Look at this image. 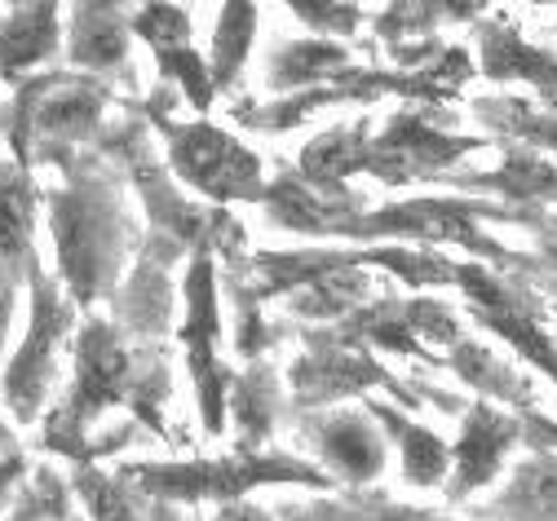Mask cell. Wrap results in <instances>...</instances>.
Segmentation results:
<instances>
[{
	"label": "cell",
	"instance_id": "5",
	"mask_svg": "<svg viewBox=\"0 0 557 521\" xmlns=\"http://www.w3.org/2000/svg\"><path fill=\"white\" fill-rule=\"evenodd\" d=\"M323 437H327L323 446H327L332 460H336L345 473L368 477V473H376V469H381V446H376V437H372L359 420H336Z\"/></svg>",
	"mask_w": 557,
	"mask_h": 521
},
{
	"label": "cell",
	"instance_id": "8",
	"mask_svg": "<svg viewBox=\"0 0 557 521\" xmlns=\"http://www.w3.org/2000/svg\"><path fill=\"white\" fill-rule=\"evenodd\" d=\"M403 460H407V477L416 482V486H434L438 477H443V469H447V451H443V442L434 437V433H425V429H407L403 424Z\"/></svg>",
	"mask_w": 557,
	"mask_h": 521
},
{
	"label": "cell",
	"instance_id": "4",
	"mask_svg": "<svg viewBox=\"0 0 557 521\" xmlns=\"http://www.w3.org/2000/svg\"><path fill=\"white\" fill-rule=\"evenodd\" d=\"M473 182L478 186H496V190H505L513 199H548V195H557V169L548 160H540V156H513L500 173L473 177Z\"/></svg>",
	"mask_w": 557,
	"mask_h": 521
},
{
	"label": "cell",
	"instance_id": "6",
	"mask_svg": "<svg viewBox=\"0 0 557 521\" xmlns=\"http://www.w3.org/2000/svg\"><path fill=\"white\" fill-rule=\"evenodd\" d=\"M456 367H460V376L465 381H473L478 389H486V394H496V398H509V402H531V389H527V381H518V376H509V371L492 358V353H482L478 345H465L460 353H456Z\"/></svg>",
	"mask_w": 557,
	"mask_h": 521
},
{
	"label": "cell",
	"instance_id": "13",
	"mask_svg": "<svg viewBox=\"0 0 557 521\" xmlns=\"http://www.w3.org/2000/svg\"><path fill=\"white\" fill-rule=\"evenodd\" d=\"M0 486H5V477H0Z\"/></svg>",
	"mask_w": 557,
	"mask_h": 521
},
{
	"label": "cell",
	"instance_id": "7",
	"mask_svg": "<svg viewBox=\"0 0 557 521\" xmlns=\"http://www.w3.org/2000/svg\"><path fill=\"white\" fill-rule=\"evenodd\" d=\"M53 40V23H49V10H32V14H18L14 27L0 40V62L5 66H18V62H32L49 49Z\"/></svg>",
	"mask_w": 557,
	"mask_h": 521
},
{
	"label": "cell",
	"instance_id": "1",
	"mask_svg": "<svg viewBox=\"0 0 557 521\" xmlns=\"http://www.w3.org/2000/svg\"><path fill=\"white\" fill-rule=\"evenodd\" d=\"M177 164L190 182H199L203 190L213 195H244L257 186V164L252 156H244L235 141H226L213 128H195L177 141Z\"/></svg>",
	"mask_w": 557,
	"mask_h": 521
},
{
	"label": "cell",
	"instance_id": "9",
	"mask_svg": "<svg viewBox=\"0 0 557 521\" xmlns=\"http://www.w3.org/2000/svg\"><path fill=\"white\" fill-rule=\"evenodd\" d=\"M76 53L85 62H115L124 53V40H120L115 18H81V27H76Z\"/></svg>",
	"mask_w": 557,
	"mask_h": 521
},
{
	"label": "cell",
	"instance_id": "2",
	"mask_svg": "<svg viewBox=\"0 0 557 521\" xmlns=\"http://www.w3.org/2000/svg\"><path fill=\"white\" fill-rule=\"evenodd\" d=\"M513 437H518V424L513 420L496 415L492 407H473L469 411V424H465V442H460V451H456L460 482L451 486V495H465V491H473L482 482H492V473L500 469V460H505V451L513 446Z\"/></svg>",
	"mask_w": 557,
	"mask_h": 521
},
{
	"label": "cell",
	"instance_id": "3",
	"mask_svg": "<svg viewBox=\"0 0 557 521\" xmlns=\"http://www.w3.org/2000/svg\"><path fill=\"white\" fill-rule=\"evenodd\" d=\"M500 521H557V464L540 460L518 473V486L492 508Z\"/></svg>",
	"mask_w": 557,
	"mask_h": 521
},
{
	"label": "cell",
	"instance_id": "10",
	"mask_svg": "<svg viewBox=\"0 0 557 521\" xmlns=\"http://www.w3.org/2000/svg\"><path fill=\"white\" fill-rule=\"evenodd\" d=\"M248 32H252V18L248 10H226L222 18V32H218V76L226 80L231 71L239 66L244 58V45H248Z\"/></svg>",
	"mask_w": 557,
	"mask_h": 521
},
{
	"label": "cell",
	"instance_id": "11",
	"mask_svg": "<svg viewBox=\"0 0 557 521\" xmlns=\"http://www.w3.org/2000/svg\"><path fill=\"white\" fill-rule=\"evenodd\" d=\"M151 40H160V45H169V40H182L186 36V18L177 14V10H147V18L137 23Z\"/></svg>",
	"mask_w": 557,
	"mask_h": 521
},
{
	"label": "cell",
	"instance_id": "12",
	"mask_svg": "<svg viewBox=\"0 0 557 521\" xmlns=\"http://www.w3.org/2000/svg\"><path fill=\"white\" fill-rule=\"evenodd\" d=\"M218 521H265V517H261L257 508H226Z\"/></svg>",
	"mask_w": 557,
	"mask_h": 521
}]
</instances>
